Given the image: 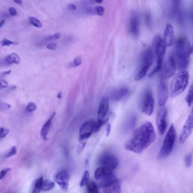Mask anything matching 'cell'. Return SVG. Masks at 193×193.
<instances>
[{
    "label": "cell",
    "instance_id": "cell-1",
    "mask_svg": "<svg viewBox=\"0 0 193 193\" xmlns=\"http://www.w3.org/2000/svg\"><path fill=\"white\" fill-rule=\"evenodd\" d=\"M156 134L151 123H145L134 131L125 144V148L136 153H140L155 141Z\"/></svg>",
    "mask_w": 193,
    "mask_h": 193
},
{
    "label": "cell",
    "instance_id": "cell-2",
    "mask_svg": "<svg viewBox=\"0 0 193 193\" xmlns=\"http://www.w3.org/2000/svg\"><path fill=\"white\" fill-rule=\"evenodd\" d=\"M192 52V46L187 37H182L177 40L171 55L175 61L176 68L181 71L187 68Z\"/></svg>",
    "mask_w": 193,
    "mask_h": 193
},
{
    "label": "cell",
    "instance_id": "cell-3",
    "mask_svg": "<svg viewBox=\"0 0 193 193\" xmlns=\"http://www.w3.org/2000/svg\"><path fill=\"white\" fill-rule=\"evenodd\" d=\"M154 59L153 50L148 48L142 53L134 76L136 81L142 79L147 74L148 71L153 64Z\"/></svg>",
    "mask_w": 193,
    "mask_h": 193
},
{
    "label": "cell",
    "instance_id": "cell-4",
    "mask_svg": "<svg viewBox=\"0 0 193 193\" xmlns=\"http://www.w3.org/2000/svg\"><path fill=\"white\" fill-rule=\"evenodd\" d=\"M189 76L186 70L180 71L177 73L172 81L170 87V95L172 98H175L185 90L189 81Z\"/></svg>",
    "mask_w": 193,
    "mask_h": 193
},
{
    "label": "cell",
    "instance_id": "cell-5",
    "mask_svg": "<svg viewBox=\"0 0 193 193\" xmlns=\"http://www.w3.org/2000/svg\"><path fill=\"white\" fill-rule=\"evenodd\" d=\"M153 54L155 55L156 59V65L155 68L149 74V76H152L156 73L160 71L163 63L166 46L163 39L160 36L157 35L153 39Z\"/></svg>",
    "mask_w": 193,
    "mask_h": 193
},
{
    "label": "cell",
    "instance_id": "cell-6",
    "mask_svg": "<svg viewBox=\"0 0 193 193\" xmlns=\"http://www.w3.org/2000/svg\"><path fill=\"white\" fill-rule=\"evenodd\" d=\"M176 132L174 124L170 125L158 155V159L162 160L168 157L171 153L175 142Z\"/></svg>",
    "mask_w": 193,
    "mask_h": 193
},
{
    "label": "cell",
    "instance_id": "cell-7",
    "mask_svg": "<svg viewBox=\"0 0 193 193\" xmlns=\"http://www.w3.org/2000/svg\"><path fill=\"white\" fill-rule=\"evenodd\" d=\"M94 177L100 181V186L103 188L110 185L118 180L112 171L103 167H100L95 170Z\"/></svg>",
    "mask_w": 193,
    "mask_h": 193
},
{
    "label": "cell",
    "instance_id": "cell-8",
    "mask_svg": "<svg viewBox=\"0 0 193 193\" xmlns=\"http://www.w3.org/2000/svg\"><path fill=\"white\" fill-rule=\"evenodd\" d=\"M176 66L175 61L172 56H169L167 60L163 63L161 72L160 78L166 79L170 78L175 72Z\"/></svg>",
    "mask_w": 193,
    "mask_h": 193
},
{
    "label": "cell",
    "instance_id": "cell-9",
    "mask_svg": "<svg viewBox=\"0 0 193 193\" xmlns=\"http://www.w3.org/2000/svg\"><path fill=\"white\" fill-rule=\"evenodd\" d=\"M101 167H104L112 171L118 167L119 160L117 158L110 153H105L101 156L99 160Z\"/></svg>",
    "mask_w": 193,
    "mask_h": 193
},
{
    "label": "cell",
    "instance_id": "cell-10",
    "mask_svg": "<svg viewBox=\"0 0 193 193\" xmlns=\"http://www.w3.org/2000/svg\"><path fill=\"white\" fill-rule=\"evenodd\" d=\"M167 110L164 106L161 107L158 111L156 117V124L159 134L162 136L165 132L167 127Z\"/></svg>",
    "mask_w": 193,
    "mask_h": 193
},
{
    "label": "cell",
    "instance_id": "cell-11",
    "mask_svg": "<svg viewBox=\"0 0 193 193\" xmlns=\"http://www.w3.org/2000/svg\"><path fill=\"white\" fill-rule=\"evenodd\" d=\"M169 92L165 79L160 78L157 90L158 103L160 106H164L168 99Z\"/></svg>",
    "mask_w": 193,
    "mask_h": 193
},
{
    "label": "cell",
    "instance_id": "cell-12",
    "mask_svg": "<svg viewBox=\"0 0 193 193\" xmlns=\"http://www.w3.org/2000/svg\"><path fill=\"white\" fill-rule=\"evenodd\" d=\"M193 113V110H192L184 125L183 127L179 138V142L180 143L183 144L185 143L191 136L192 132Z\"/></svg>",
    "mask_w": 193,
    "mask_h": 193
},
{
    "label": "cell",
    "instance_id": "cell-13",
    "mask_svg": "<svg viewBox=\"0 0 193 193\" xmlns=\"http://www.w3.org/2000/svg\"><path fill=\"white\" fill-rule=\"evenodd\" d=\"M154 106V100L153 94L150 90L146 91L144 97L142 111L144 113L150 116L153 112Z\"/></svg>",
    "mask_w": 193,
    "mask_h": 193
},
{
    "label": "cell",
    "instance_id": "cell-14",
    "mask_svg": "<svg viewBox=\"0 0 193 193\" xmlns=\"http://www.w3.org/2000/svg\"><path fill=\"white\" fill-rule=\"evenodd\" d=\"M70 175L66 170H61L56 174L54 177V180L58 184L62 189L67 191L69 187V181Z\"/></svg>",
    "mask_w": 193,
    "mask_h": 193
},
{
    "label": "cell",
    "instance_id": "cell-15",
    "mask_svg": "<svg viewBox=\"0 0 193 193\" xmlns=\"http://www.w3.org/2000/svg\"><path fill=\"white\" fill-rule=\"evenodd\" d=\"M94 122L92 120L86 121L80 128L79 139L81 141L88 139L94 131Z\"/></svg>",
    "mask_w": 193,
    "mask_h": 193
},
{
    "label": "cell",
    "instance_id": "cell-16",
    "mask_svg": "<svg viewBox=\"0 0 193 193\" xmlns=\"http://www.w3.org/2000/svg\"><path fill=\"white\" fill-rule=\"evenodd\" d=\"M163 40L166 47H167L173 45L175 42L174 29L170 23L167 24L165 28Z\"/></svg>",
    "mask_w": 193,
    "mask_h": 193
},
{
    "label": "cell",
    "instance_id": "cell-17",
    "mask_svg": "<svg viewBox=\"0 0 193 193\" xmlns=\"http://www.w3.org/2000/svg\"><path fill=\"white\" fill-rule=\"evenodd\" d=\"M139 19L137 14L133 13L131 17L129 23V31L133 36L138 34L139 31Z\"/></svg>",
    "mask_w": 193,
    "mask_h": 193
},
{
    "label": "cell",
    "instance_id": "cell-18",
    "mask_svg": "<svg viewBox=\"0 0 193 193\" xmlns=\"http://www.w3.org/2000/svg\"><path fill=\"white\" fill-rule=\"evenodd\" d=\"M109 108V103L108 99L106 98H103L101 100L99 109L98 110V119H104L108 112Z\"/></svg>",
    "mask_w": 193,
    "mask_h": 193
},
{
    "label": "cell",
    "instance_id": "cell-19",
    "mask_svg": "<svg viewBox=\"0 0 193 193\" xmlns=\"http://www.w3.org/2000/svg\"><path fill=\"white\" fill-rule=\"evenodd\" d=\"M56 114V112H54L52 114L51 116L50 119L46 121V122L43 125V127H42L41 130L40 135L42 139L43 140H47V136L50 129L52 120L53 118L54 117Z\"/></svg>",
    "mask_w": 193,
    "mask_h": 193
},
{
    "label": "cell",
    "instance_id": "cell-20",
    "mask_svg": "<svg viewBox=\"0 0 193 193\" xmlns=\"http://www.w3.org/2000/svg\"><path fill=\"white\" fill-rule=\"evenodd\" d=\"M104 189L103 193H120V182L118 180L110 185Z\"/></svg>",
    "mask_w": 193,
    "mask_h": 193
},
{
    "label": "cell",
    "instance_id": "cell-21",
    "mask_svg": "<svg viewBox=\"0 0 193 193\" xmlns=\"http://www.w3.org/2000/svg\"><path fill=\"white\" fill-rule=\"evenodd\" d=\"M128 92L127 88L123 87L114 91L111 95V100L114 101H119L123 98Z\"/></svg>",
    "mask_w": 193,
    "mask_h": 193
},
{
    "label": "cell",
    "instance_id": "cell-22",
    "mask_svg": "<svg viewBox=\"0 0 193 193\" xmlns=\"http://www.w3.org/2000/svg\"><path fill=\"white\" fill-rule=\"evenodd\" d=\"M20 61L19 56L17 54L12 53L9 55L5 59V62L7 64H18Z\"/></svg>",
    "mask_w": 193,
    "mask_h": 193
},
{
    "label": "cell",
    "instance_id": "cell-23",
    "mask_svg": "<svg viewBox=\"0 0 193 193\" xmlns=\"http://www.w3.org/2000/svg\"><path fill=\"white\" fill-rule=\"evenodd\" d=\"M43 179L41 177L34 181L32 193H40L42 191V184Z\"/></svg>",
    "mask_w": 193,
    "mask_h": 193
},
{
    "label": "cell",
    "instance_id": "cell-24",
    "mask_svg": "<svg viewBox=\"0 0 193 193\" xmlns=\"http://www.w3.org/2000/svg\"><path fill=\"white\" fill-rule=\"evenodd\" d=\"M54 182L48 180H43L42 184V191L43 192L51 191L55 187Z\"/></svg>",
    "mask_w": 193,
    "mask_h": 193
},
{
    "label": "cell",
    "instance_id": "cell-25",
    "mask_svg": "<svg viewBox=\"0 0 193 193\" xmlns=\"http://www.w3.org/2000/svg\"><path fill=\"white\" fill-rule=\"evenodd\" d=\"M109 121V118H107L105 119H98L95 123H94V131L95 132H98L101 129V127L106 124Z\"/></svg>",
    "mask_w": 193,
    "mask_h": 193
},
{
    "label": "cell",
    "instance_id": "cell-26",
    "mask_svg": "<svg viewBox=\"0 0 193 193\" xmlns=\"http://www.w3.org/2000/svg\"><path fill=\"white\" fill-rule=\"evenodd\" d=\"M86 186L87 193H99L98 186L94 182H89Z\"/></svg>",
    "mask_w": 193,
    "mask_h": 193
},
{
    "label": "cell",
    "instance_id": "cell-27",
    "mask_svg": "<svg viewBox=\"0 0 193 193\" xmlns=\"http://www.w3.org/2000/svg\"><path fill=\"white\" fill-rule=\"evenodd\" d=\"M193 94V86L192 85L185 98L186 102L189 107L191 106L192 104Z\"/></svg>",
    "mask_w": 193,
    "mask_h": 193
},
{
    "label": "cell",
    "instance_id": "cell-28",
    "mask_svg": "<svg viewBox=\"0 0 193 193\" xmlns=\"http://www.w3.org/2000/svg\"><path fill=\"white\" fill-rule=\"evenodd\" d=\"M90 178V173L88 170H86L83 174V177L80 183L81 187L86 186L89 182Z\"/></svg>",
    "mask_w": 193,
    "mask_h": 193
},
{
    "label": "cell",
    "instance_id": "cell-29",
    "mask_svg": "<svg viewBox=\"0 0 193 193\" xmlns=\"http://www.w3.org/2000/svg\"><path fill=\"white\" fill-rule=\"evenodd\" d=\"M192 155L191 153H189L186 156L184 159V161H185L186 167H191L192 163Z\"/></svg>",
    "mask_w": 193,
    "mask_h": 193
},
{
    "label": "cell",
    "instance_id": "cell-30",
    "mask_svg": "<svg viewBox=\"0 0 193 193\" xmlns=\"http://www.w3.org/2000/svg\"><path fill=\"white\" fill-rule=\"evenodd\" d=\"M29 19L31 23L34 26L38 28L41 27L42 23L39 20L34 17H30L29 18Z\"/></svg>",
    "mask_w": 193,
    "mask_h": 193
},
{
    "label": "cell",
    "instance_id": "cell-31",
    "mask_svg": "<svg viewBox=\"0 0 193 193\" xmlns=\"http://www.w3.org/2000/svg\"><path fill=\"white\" fill-rule=\"evenodd\" d=\"M37 109V106L33 102H29L27 105L26 111L27 112H33Z\"/></svg>",
    "mask_w": 193,
    "mask_h": 193
},
{
    "label": "cell",
    "instance_id": "cell-32",
    "mask_svg": "<svg viewBox=\"0 0 193 193\" xmlns=\"http://www.w3.org/2000/svg\"><path fill=\"white\" fill-rule=\"evenodd\" d=\"M1 44L2 46H8L11 45H18L19 43L17 42L12 41L8 40L7 39H4L1 42Z\"/></svg>",
    "mask_w": 193,
    "mask_h": 193
},
{
    "label": "cell",
    "instance_id": "cell-33",
    "mask_svg": "<svg viewBox=\"0 0 193 193\" xmlns=\"http://www.w3.org/2000/svg\"><path fill=\"white\" fill-rule=\"evenodd\" d=\"M82 59L81 58L80 56H79L76 57L74 60H73L72 62L71 63V67H76L79 66L81 63Z\"/></svg>",
    "mask_w": 193,
    "mask_h": 193
},
{
    "label": "cell",
    "instance_id": "cell-34",
    "mask_svg": "<svg viewBox=\"0 0 193 193\" xmlns=\"http://www.w3.org/2000/svg\"><path fill=\"white\" fill-rule=\"evenodd\" d=\"M10 130L7 128L1 127L0 128V139H3L7 136Z\"/></svg>",
    "mask_w": 193,
    "mask_h": 193
},
{
    "label": "cell",
    "instance_id": "cell-35",
    "mask_svg": "<svg viewBox=\"0 0 193 193\" xmlns=\"http://www.w3.org/2000/svg\"><path fill=\"white\" fill-rule=\"evenodd\" d=\"M17 153V149L15 146H13V147L11 148L9 152L7 153L6 155V158H9L12 157V156H14Z\"/></svg>",
    "mask_w": 193,
    "mask_h": 193
},
{
    "label": "cell",
    "instance_id": "cell-36",
    "mask_svg": "<svg viewBox=\"0 0 193 193\" xmlns=\"http://www.w3.org/2000/svg\"><path fill=\"white\" fill-rule=\"evenodd\" d=\"M11 170L10 168H6L0 171V180L3 179L7 174Z\"/></svg>",
    "mask_w": 193,
    "mask_h": 193
},
{
    "label": "cell",
    "instance_id": "cell-37",
    "mask_svg": "<svg viewBox=\"0 0 193 193\" xmlns=\"http://www.w3.org/2000/svg\"><path fill=\"white\" fill-rule=\"evenodd\" d=\"M96 12L98 15H104L105 12V8L101 6H98L95 8Z\"/></svg>",
    "mask_w": 193,
    "mask_h": 193
},
{
    "label": "cell",
    "instance_id": "cell-38",
    "mask_svg": "<svg viewBox=\"0 0 193 193\" xmlns=\"http://www.w3.org/2000/svg\"><path fill=\"white\" fill-rule=\"evenodd\" d=\"M8 87V84L6 80L0 79V89L5 88Z\"/></svg>",
    "mask_w": 193,
    "mask_h": 193
},
{
    "label": "cell",
    "instance_id": "cell-39",
    "mask_svg": "<svg viewBox=\"0 0 193 193\" xmlns=\"http://www.w3.org/2000/svg\"><path fill=\"white\" fill-rule=\"evenodd\" d=\"M56 47H57V45H56V43H51V44L48 45L47 46H46V48L48 49L53 50H55Z\"/></svg>",
    "mask_w": 193,
    "mask_h": 193
},
{
    "label": "cell",
    "instance_id": "cell-40",
    "mask_svg": "<svg viewBox=\"0 0 193 193\" xmlns=\"http://www.w3.org/2000/svg\"><path fill=\"white\" fill-rule=\"evenodd\" d=\"M57 39V38L55 34L54 35H50V36H48L45 39V40L46 41H51L53 40H56Z\"/></svg>",
    "mask_w": 193,
    "mask_h": 193
},
{
    "label": "cell",
    "instance_id": "cell-41",
    "mask_svg": "<svg viewBox=\"0 0 193 193\" xmlns=\"http://www.w3.org/2000/svg\"><path fill=\"white\" fill-rule=\"evenodd\" d=\"M9 12L11 15H13V16H15L17 14V12L16 10L13 7H10L9 8Z\"/></svg>",
    "mask_w": 193,
    "mask_h": 193
},
{
    "label": "cell",
    "instance_id": "cell-42",
    "mask_svg": "<svg viewBox=\"0 0 193 193\" xmlns=\"http://www.w3.org/2000/svg\"><path fill=\"white\" fill-rule=\"evenodd\" d=\"M111 131V125L110 124H108L107 125L106 129V136L108 137L109 136L110 134Z\"/></svg>",
    "mask_w": 193,
    "mask_h": 193
},
{
    "label": "cell",
    "instance_id": "cell-43",
    "mask_svg": "<svg viewBox=\"0 0 193 193\" xmlns=\"http://www.w3.org/2000/svg\"><path fill=\"white\" fill-rule=\"evenodd\" d=\"M68 8L69 9L71 10H75L76 9V7L74 4H70L68 5Z\"/></svg>",
    "mask_w": 193,
    "mask_h": 193
},
{
    "label": "cell",
    "instance_id": "cell-44",
    "mask_svg": "<svg viewBox=\"0 0 193 193\" xmlns=\"http://www.w3.org/2000/svg\"><path fill=\"white\" fill-rule=\"evenodd\" d=\"M11 72H12V70H9V71L4 72L3 73V74L5 76L7 75H9L10 74Z\"/></svg>",
    "mask_w": 193,
    "mask_h": 193
},
{
    "label": "cell",
    "instance_id": "cell-45",
    "mask_svg": "<svg viewBox=\"0 0 193 193\" xmlns=\"http://www.w3.org/2000/svg\"><path fill=\"white\" fill-rule=\"evenodd\" d=\"M14 2L20 5H21L22 4V1H20V0H16V1H14Z\"/></svg>",
    "mask_w": 193,
    "mask_h": 193
},
{
    "label": "cell",
    "instance_id": "cell-46",
    "mask_svg": "<svg viewBox=\"0 0 193 193\" xmlns=\"http://www.w3.org/2000/svg\"><path fill=\"white\" fill-rule=\"evenodd\" d=\"M62 92H59L57 95V98L60 99V98H62Z\"/></svg>",
    "mask_w": 193,
    "mask_h": 193
},
{
    "label": "cell",
    "instance_id": "cell-47",
    "mask_svg": "<svg viewBox=\"0 0 193 193\" xmlns=\"http://www.w3.org/2000/svg\"><path fill=\"white\" fill-rule=\"evenodd\" d=\"M5 21L4 20H3L1 21V22H0V28H1V27H2L3 26V25L5 23Z\"/></svg>",
    "mask_w": 193,
    "mask_h": 193
},
{
    "label": "cell",
    "instance_id": "cell-48",
    "mask_svg": "<svg viewBox=\"0 0 193 193\" xmlns=\"http://www.w3.org/2000/svg\"><path fill=\"white\" fill-rule=\"evenodd\" d=\"M96 2L97 3H101L102 2H103L102 1H96Z\"/></svg>",
    "mask_w": 193,
    "mask_h": 193
}]
</instances>
